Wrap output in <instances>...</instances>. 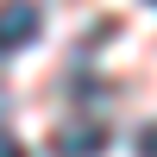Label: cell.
<instances>
[{
    "label": "cell",
    "instance_id": "obj_3",
    "mask_svg": "<svg viewBox=\"0 0 157 157\" xmlns=\"http://www.w3.org/2000/svg\"><path fill=\"white\" fill-rule=\"evenodd\" d=\"M138 157H157V126H145V132H138Z\"/></svg>",
    "mask_w": 157,
    "mask_h": 157
},
{
    "label": "cell",
    "instance_id": "obj_1",
    "mask_svg": "<svg viewBox=\"0 0 157 157\" xmlns=\"http://www.w3.org/2000/svg\"><path fill=\"white\" fill-rule=\"evenodd\" d=\"M38 32H44V6L38 0H0V57L38 44Z\"/></svg>",
    "mask_w": 157,
    "mask_h": 157
},
{
    "label": "cell",
    "instance_id": "obj_2",
    "mask_svg": "<svg viewBox=\"0 0 157 157\" xmlns=\"http://www.w3.org/2000/svg\"><path fill=\"white\" fill-rule=\"evenodd\" d=\"M50 151H57V157H101V151H107V120H75V126H57Z\"/></svg>",
    "mask_w": 157,
    "mask_h": 157
},
{
    "label": "cell",
    "instance_id": "obj_6",
    "mask_svg": "<svg viewBox=\"0 0 157 157\" xmlns=\"http://www.w3.org/2000/svg\"><path fill=\"white\" fill-rule=\"evenodd\" d=\"M151 6H157V0H151Z\"/></svg>",
    "mask_w": 157,
    "mask_h": 157
},
{
    "label": "cell",
    "instance_id": "obj_5",
    "mask_svg": "<svg viewBox=\"0 0 157 157\" xmlns=\"http://www.w3.org/2000/svg\"><path fill=\"white\" fill-rule=\"evenodd\" d=\"M6 113H13V94H6V88H0V126H6Z\"/></svg>",
    "mask_w": 157,
    "mask_h": 157
},
{
    "label": "cell",
    "instance_id": "obj_4",
    "mask_svg": "<svg viewBox=\"0 0 157 157\" xmlns=\"http://www.w3.org/2000/svg\"><path fill=\"white\" fill-rule=\"evenodd\" d=\"M0 157H25V145H19L13 132H0Z\"/></svg>",
    "mask_w": 157,
    "mask_h": 157
}]
</instances>
